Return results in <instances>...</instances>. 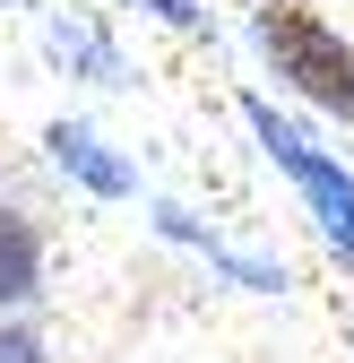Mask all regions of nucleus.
<instances>
[{"label": "nucleus", "mask_w": 354, "mask_h": 363, "mask_svg": "<svg viewBox=\"0 0 354 363\" xmlns=\"http://www.w3.org/2000/svg\"><path fill=\"white\" fill-rule=\"evenodd\" d=\"M259 43H268V61H277V78L294 86V96H312L320 113H346L354 121V52H346V35L320 9L268 0V9H259Z\"/></svg>", "instance_id": "1"}, {"label": "nucleus", "mask_w": 354, "mask_h": 363, "mask_svg": "<svg viewBox=\"0 0 354 363\" xmlns=\"http://www.w3.org/2000/svg\"><path fill=\"white\" fill-rule=\"evenodd\" d=\"M251 130H259V147H268V156H277V164L302 182V199L320 208V234H329V251H346V259H354V182H346V173H337V164H329L312 139H302V130H285L268 104H251Z\"/></svg>", "instance_id": "2"}, {"label": "nucleus", "mask_w": 354, "mask_h": 363, "mask_svg": "<svg viewBox=\"0 0 354 363\" xmlns=\"http://www.w3.org/2000/svg\"><path fill=\"white\" fill-rule=\"evenodd\" d=\"M35 268H43V242L18 208H0V303H26L35 294Z\"/></svg>", "instance_id": "3"}, {"label": "nucleus", "mask_w": 354, "mask_h": 363, "mask_svg": "<svg viewBox=\"0 0 354 363\" xmlns=\"http://www.w3.org/2000/svg\"><path fill=\"white\" fill-rule=\"evenodd\" d=\"M52 156H61V164H69V173L86 182V191H104V199H113V191H130V173H121V164H113V156H104L96 139H86V130H69V121L52 130Z\"/></svg>", "instance_id": "4"}, {"label": "nucleus", "mask_w": 354, "mask_h": 363, "mask_svg": "<svg viewBox=\"0 0 354 363\" xmlns=\"http://www.w3.org/2000/svg\"><path fill=\"white\" fill-rule=\"evenodd\" d=\"M0 363H43V346H35L26 329H0Z\"/></svg>", "instance_id": "5"}, {"label": "nucleus", "mask_w": 354, "mask_h": 363, "mask_svg": "<svg viewBox=\"0 0 354 363\" xmlns=\"http://www.w3.org/2000/svg\"><path fill=\"white\" fill-rule=\"evenodd\" d=\"M139 9H156V18H173V26H199V9H190V0H139Z\"/></svg>", "instance_id": "6"}]
</instances>
